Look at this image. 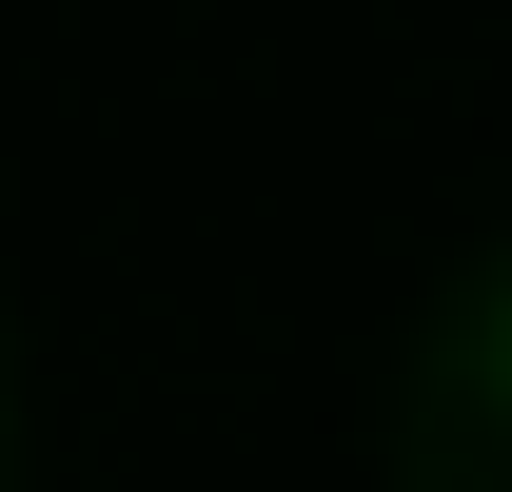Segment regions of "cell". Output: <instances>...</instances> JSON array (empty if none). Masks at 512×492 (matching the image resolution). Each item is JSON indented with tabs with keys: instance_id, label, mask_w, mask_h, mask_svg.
Listing matches in <instances>:
<instances>
[{
	"instance_id": "6da1fadb",
	"label": "cell",
	"mask_w": 512,
	"mask_h": 492,
	"mask_svg": "<svg viewBox=\"0 0 512 492\" xmlns=\"http://www.w3.org/2000/svg\"><path fill=\"white\" fill-rule=\"evenodd\" d=\"M493 374H512V296H493Z\"/></svg>"
}]
</instances>
